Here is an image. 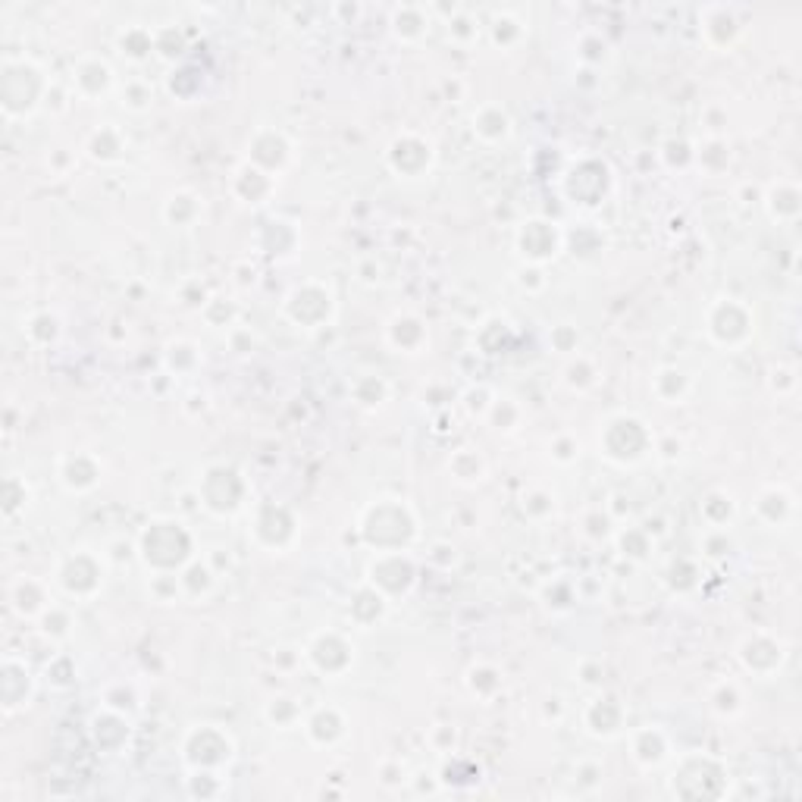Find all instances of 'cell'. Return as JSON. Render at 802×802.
Returning <instances> with one entry per match:
<instances>
[{
    "mask_svg": "<svg viewBox=\"0 0 802 802\" xmlns=\"http://www.w3.org/2000/svg\"><path fill=\"white\" fill-rule=\"evenodd\" d=\"M705 333L721 348H737L752 339L756 320H752V311L740 298H718L705 314Z\"/></svg>",
    "mask_w": 802,
    "mask_h": 802,
    "instance_id": "277c9868",
    "label": "cell"
},
{
    "mask_svg": "<svg viewBox=\"0 0 802 802\" xmlns=\"http://www.w3.org/2000/svg\"><path fill=\"white\" fill-rule=\"evenodd\" d=\"M201 210H204V204H201L198 195H192V192H173L167 198V204H163V220H167L170 226L185 229V226H192L201 217Z\"/></svg>",
    "mask_w": 802,
    "mask_h": 802,
    "instance_id": "7402d4cb",
    "label": "cell"
},
{
    "mask_svg": "<svg viewBox=\"0 0 802 802\" xmlns=\"http://www.w3.org/2000/svg\"><path fill=\"white\" fill-rule=\"evenodd\" d=\"M273 188H276V176H270L251 160H245L242 167L232 173V195L242 204H264Z\"/></svg>",
    "mask_w": 802,
    "mask_h": 802,
    "instance_id": "9a60e30c",
    "label": "cell"
},
{
    "mask_svg": "<svg viewBox=\"0 0 802 802\" xmlns=\"http://www.w3.org/2000/svg\"><path fill=\"white\" fill-rule=\"evenodd\" d=\"M655 389H662L655 395L665 398V405H680V401L687 398V392H690V376L683 370H677V367H665V370L655 373Z\"/></svg>",
    "mask_w": 802,
    "mask_h": 802,
    "instance_id": "d4e9b609",
    "label": "cell"
},
{
    "mask_svg": "<svg viewBox=\"0 0 802 802\" xmlns=\"http://www.w3.org/2000/svg\"><path fill=\"white\" fill-rule=\"evenodd\" d=\"M737 658H740V665L749 674L771 677V674H777L784 668L787 646H784V640H777V636H771L765 630H756V633L743 636V643L737 646Z\"/></svg>",
    "mask_w": 802,
    "mask_h": 802,
    "instance_id": "52a82bcc",
    "label": "cell"
},
{
    "mask_svg": "<svg viewBox=\"0 0 802 802\" xmlns=\"http://www.w3.org/2000/svg\"><path fill=\"white\" fill-rule=\"evenodd\" d=\"M126 151V138L120 129H113V126H101V129H94L91 138H88V154L94 160H101V163H110V160H120Z\"/></svg>",
    "mask_w": 802,
    "mask_h": 802,
    "instance_id": "603a6c76",
    "label": "cell"
},
{
    "mask_svg": "<svg viewBox=\"0 0 802 802\" xmlns=\"http://www.w3.org/2000/svg\"><path fill=\"white\" fill-rule=\"evenodd\" d=\"M223 793V774L220 771H188V796H220Z\"/></svg>",
    "mask_w": 802,
    "mask_h": 802,
    "instance_id": "f546056e",
    "label": "cell"
},
{
    "mask_svg": "<svg viewBox=\"0 0 802 802\" xmlns=\"http://www.w3.org/2000/svg\"><path fill=\"white\" fill-rule=\"evenodd\" d=\"M376 777H380V784L389 787V790L411 784V771H408V765L401 762V759H383L380 768H376Z\"/></svg>",
    "mask_w": 802,
    "mask_h": 802,
    "instance_id": "d6a6232c",
    "label": "cell"
},
{
    "mask_svg": "<svg viewBox=\"0 0 802 802\" xmlns=\"http://www.w3.org/2000/svg\"><path fill=\"white\" fill-rule=\"evenodd\" d=\"M57 583H60V589H66L69 596L91 599L104 586V561L94 558L88 549H73L60 561Z\"/></svg>",
    "mask_w": 802,
    "mask_h": 802,
    "instance_id": "8992f818",
    "label": "cell"
},
{
    "mask_svg": "<svg viewBox=\"0 0 802 802\" xmlns=\"http://www.w3.org/2000/svg\"><path fill=\"white\" fill-rule=\"evenodd\" d=\"M467 687H470V693L480 696V699H492L495 693L502 690V674L495 668H489V665H474L467 671Z\"/></svg>",
    "mask_w": 802,
    "mask_h": 802,
    "instance_id": "484cf974",
    "label": "cell"
},
{
    "mask_svg": "<svg viewBox=\"0 0 802 802\" xmlns=\"http://www.w3.org/2000/svg\"><path fill=\"white\" fill-rule=\"evenodd\" d=\"M618 546L624 549L621 555H627V558H633V561H646L649 552H652V539H649L646 530H633V527H627V530L618 533Z\"/></svg>",
    "mask_w": 802,
    "mask_h": 802,
    "instance_id": "1f68e13d",
    "label": "cell"
},
{
    "mask_svg": "<svg viewBox=\"0 0 802 802\" xmlns=\"http://www.w3.org/2000/svg\"><path fill=\"white\" fill-rule=\"evenodd\" d=\"M120 98H123V107H126V110H132V113H145V110H151V104H154V88H151L148 82H141V79H132V82L123 85Z\"/></svg>",
    "mask_w": 802,
    "mask_h": 802,
    "instance_id": "4dcf8cb0",
    "label": "cell"
},
{
    "mask_svg": "<svg viewBox=\"0 0 802 802\" xmlns=\"http://www.w3.org/2000/svg\"><path fill=\"white\" fill-rule=\"evenodd\" d=\"M671 793L680 799H721L730 796V777L712 756H683L671 771Z\"/></svg>",
    "mask_w": 802,
    "mask_h": 802,
    "instance_id": "6da1fadb",
    "label": "cell"
},
{
    "mask_svg": "<svg viewBox=\"0 0 802 802\" xmlns=\"http://www.w3.org/2000/svg\"><path fill=\"white\" fill-rule=\"evenodd\" d=\"M583 727H586V734H593L596 740L621 737L624 734V709L618 705V699L596 696L583 709Z\"/></svg>",
    "mask_w": 802,
    "mask_h": 802,
    "instance_id": "4fadbf2b",
    "label": "cell"
},
{
    "mask_svg": "<svg viewBox=\"0 0 802 802\" xmlns=\"http://www.w3.org/2000/svg\"><path fill=\"white\" fill-rule=\"evenodd\" d=\"M549 448H552V458H555L558 464H571V461L580 455V442H577L574 436H558Z\"/></svg>",
    "mask_w": 802,
    "mask_h": 802,
    "instance_id": "836d02e7",
    "label": "cell"
},
{
    "mask_svg": "<svg viewBox=\"0 0 802 802\" xmlns=\"http://www.w3.org/2000/svg\"><path fill=\"white\" fill-rule=\"evenodd\" d=\"M605 430L608 433H615V436H621L618 442L615 439H605V445H599L602 448V455L608 458V461H615V464H624V445L630 448V458L633 461H640L649 448H652V433L646 430V423L640 420V417H633V414H618V417H611L608 423H605Z\"/></svg>",
    "mask_w": 802,
    "mask_h": 802,
    "instance_id": "9c48e42d",
    "label": "cell"
},
{
    "mask_svg": "<svg viewBox=\"0 0 802 802\" xmlns=\"http://www.w3.org/2000/svg\"><path fill=\"white\" fill-rule=\"evenodd\" d=\"M389 167L392 173H398L401 179H420L423 173H430L433 160H436V151H433V141L423 138L417 132H405L392 141L389 148Z\"/></svg>",
    "mask_w": 802,
    "mask_h": 802,
    "instance_id": "30bf717a",
    "label": "cell"
},
{
    "mask_svg": "<svg viewBox=\"0 0 802 802\" xmlns=\"http://www.w3.org/2000/svg\"><path fill=\"white\" fill-rule=\"evenodd\" d=\"M756 511H759V517H762L765 524L784 527L790 517H793V511H796V499H793V492L787 486H768L759 495Z\"/></svg>",
    "mask_w": 802,
    "mask_h": 802,
    "instance_id": "ac0fdd59",
    "label": "cell"
},
{
    "mask_svg": "<svg viewBox=\"0 0 802 802\" xmlns=\"http://www.w3.org/2000/svg\"><path fill=\"white\" fill-rule=\"evenodd\" d=\"M712 709L721 715V718H737L743 712V693L734 680H724L715 687L712 693Z\"/></svg>",
    "mask_w": 802,
    "mask_h": 802,
    "instance_id": "4316f807",
    "label": "cell"
},
{
    "mask_svg": "<svg viewBox=\"0 0 802 802\" xmlns=\"http://www.w3.org/2000/svg\"><path fill=\"white\" fill-rule=\"evenodd\" d=\"M564 235L558 229V223L549 220H527L517 232V248L527 257L530 264H546L561 251Z\"/></svg>",
    "mask_w": 802,
    "mask_h": 802,
    "instance_id": "8fae6325",
    "label": "cell"
},
{
    "mask_svg": "<svg viewBox=\"0 0 802 802\" xmlns=\"http://www.w3.org/2000/svg\"><path fill=\"white\" fill-rule=\"evenodd\" d=\"M235 759V740L220 724H192L182 737V762L188 771H226Z\"/></svg>",
    "mask_w": 802,
    "mask_h": 802,
    "instance_id": "7a4b0ae2",
    "label": "cell"
},
{
    "mask_svg": "<svg viewBox=\"0 0 802 802\" xmlns=\"http://www.w3.org/2000/svg\"><path fill=\"white\" fill-rule=\"evenodd\" d=\"M552 345L558 348V351H574L577 348V329L571 326V323H561V326H555L552 329Z\"/></svg>",
    "mask_w": 802,
    "mask_h": 802,
    "instance_id": "e575fe53",
    "label": "cell"
},
{
    "mask_svg": "<svg viewBox=\"0 0 802 802\" xmlns=\"http://www.w3.org/2000/svg\"><path fill=\"white\" fill-rule=\"evenodd\" d=\"M474 132L489 145H499L511 135V116L499 104H486L480 107V113H474Z\"/></svg>",
    "mask_w": 802,
    "mask_h": 802,
    "instance_id": "44dd1931",
    "label": "cell"
},
{
    "mask_svg": "<svg viewBox=\"0 0 802 802\" xmlns=\"http://www.w3.org/2000/svg\"><path fill=\"white\" fill-rule=\"evenodd\" d=\"M73 79H76V91L82 94V98H101V94H107L113 85V69L98 57H88L73 73Z\"/></svg>",
    "mask_w": 802,
    "mask_h": 802,
    "instance_id": "ffe728a7",
    "label": "cell"
},
{
    "mask_svg": "<svg viewBox=\"0 0 802 802\" xmlns=\"http://www.w3.org/2000/svg\"><path fill=\"white\" fill-rule=\"evenodd\" d=\"M304 734H308V740L320 749H329V746H336L345 740V718L339 709H333V705H323V709H314L308 718H304Z\"/></svg>",
    "mask_w": 802,
    "mask_h": 802,
    "instance_id": "2e32d148",
    "label": "cell"
},
{
    "mask_svg": "<svg viewBox=\"0 0 802 802\" xmlns=\"http://www.w3.org/2000/svg\"><path fill=\"white\" fill-rule=\"evenodd\" d=\"M386 395H389V386L373 373L361 376V380L355 383V401L361 408H380L386 401Z\"/></svg>",
    "mask_w": 802,
    "mask_h": 802,
    "instance_id": "83f0119b",
    "label": "cell"
},
{
    "mask_svg": "<svg viewBox=\"0 0 802 802\" xmlns=\"http://www.w3.org/2000/svg\"><path fill=\"white\" fill-rule=\"evenodd\" d=\"M361 521H367V524H383L380 530H367L364 533V539L370 542V546L380 549V552H405L411 536L401 533V530H414L417 533V521H414L411 508L405 502H398V499H380V502L370 505L364 511Z\"/></svg>",
    "mask_w": 802,
    "mask_h": 802,
    "instance_id": "3957f363",
    "label": "cell"
},
{
    "mask_svg": "<svg viewBox=\"0 0 802 802\" xmlns=\"http://www.w3.org/2000/svg\"><path fill=\"white\" fill-rule=\"evenodd\" d=\"M304 658H308L314 671H320L326 677H342L351 665H355V643H348L336 630H323L308 643Z\"/></svg>",
    "mask_w": 802,
    "mask_h": 802,
    "instance_id": "ba28073f",
    "label": "cell"
},
{
    "mask_svg": "<svg viewBox=\"0 0 802 802\" xmlns=\"http://www.w3.org/2000/svg\"><path fill=\"white\" fill-rule=\"evenodd\" d=\"M448 470H452V477L464 486H474L486 477V461L474 452V448H461V452L452 455L448 461Z\"/></svg>",
    "mask_w": 802,
    "mask_h": 802,
    "instance_id": "cb8c5ba5",
    "label": "cell"
},
{
    "mask_svg": "<svg viewBox=\"0 0 802 802\" xmlns=\"http://www.w3.org/2000/svg\"><path fill=\"white\" fill-rule=\"evenodd\" d=\"M101 474H104V467L98 458H91L85 452L79 455H69L60 461V483L69 489V492H88L101 483Z\"/></svg>",
    "mask_w": 802,
    "mask_h": 802,
    "instance_id": "e0dca14e",
    "label": "cell"
},
{
    "mask_svg": "<svg viewBox=\"0 0 802 802\" xmlns=\"http://www.w3.org/2000/svg\"><path fill=\"white\" fill-rule=\"evenodd\" d=\"M386 342L398 355H420L430 342V329L417 314H395L386 326Z\"/></svg>",
    "mask_w": 802,
    "mask_h": 802,
    "instance_id": "5bb4252c",
    "label": "cell"
},
{
    "mask_svg": "<svg viewBox=\"0 0 802 802\" xmlns=\"http://www.w3.org/2000/svg\"><path fill=\"white\" fill-rule=\"evenodd\" d=\"M264 715L276 727H295L301 721V705L295 699H289V696H279V699H270L267 702Z\"/></svg>",
    "mask_w": 802,
    "mask_h": 802,
    "instance_id": "f1b7e54d",
    "label": "cell"
},
{
    "mask_svg": "<svg viewBox=\"0 0 802 802\" xmlns=\"http://www.w3.org/2000/svg\"><path fill=\"white\" fill-rule=\"evenodd\" d=\"M282 311H286V317L292 323L317 329V326H326L329 320H333L336 298H333V292L323 286V282H304V286H295L286 295Z\"/></svg>",
    "mask_w": 802,
    "mask_h": 802,
    "instance_id": "5b68a950",
    "label": "cell"
},
{
    "mask_svg": "<svg viewBox=\"0 0 802 802\" xmlns=\"http://www.w3.org/2000/svg\"><path fill=\"white\" fill-rule=\"evenodd\" d=\"M630 756H633V762L640 765L643 771L662 768L674 756V752H671V737L658 724L636 727L633 734H630Z\"/></svg>",
    "mask_w": 802,
    "mask_h": 802,
    "instance_id": "7c38bea8",
    "label": "cell"
},
{
    "mask_svg": "<svg viewBox=\"0 0 802 802\" xmlns=\"http://www.w3.org/2000/svg\"><path fill=\"white\" fill-rule=\"evenodd\" d=\"M762 201H765V210H768V217L774 223H793L799 217V188H796V182H787V179L774 182Z\"/></svg>",
    "mask_w": 802,
    "mask_h": 802,
    "instance_id": "d6986e66",
    "label": "cell"
}]
</instances>
